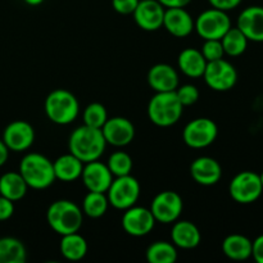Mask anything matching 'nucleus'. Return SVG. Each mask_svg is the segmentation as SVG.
Returning a JSON list of instances; mask_svg holds the SVG:
<instances>
[{"mask_svg":"<svg viewBox=\"0 0 263 263\" xmlns=\"http://www.w3.org/2000/svg\"><path fill=\"white\" fill-rule=\"evenodd\" d=\"M218 135L217 125L213 120L205 117L195 118L185 126L182 139L193 149H203L215 143Z\"/></svg>","mask_w":263,"mask_h":263,"instance_id":"nucleus-9","label":"nucleus"},{"mask_svg":"<svg viewBox=\"0 0 263 263\" xmlns=\"http://www.w3.org/2000/svg\"><path fill=\"white\" fill-rule=\"evenodd\" d=\"M175 92H176L177 99L180 100L182 107H189V105L195 104L198 102V99H199V90L197 89V86H194L192 84L177 86Z\"/></svg>","mask_w":263,"mask_h":263,"instance_id":"nucleus-33","label":"nucleus"},{"mask_svg":"<svg viewBox=\"0 0 263 263\" xmlns=\"http://www.w3.org/2000/svg\"><path fill=\"white\" fill-rule=\"evenodd\" d=\"M82 120H84V125L90 126V127L102 128L105 121L108 120L107 109L100 103H91L85 108Z\"/></svg>","mask_w":263,"mask_h":263,"instance_id":"nucleus-32","label":"nucleus"},{"mask_svg":"<svg viewBox=\"0 0 263 263\" xmlns=\"http://www.w3.org/2000/svg\"><path fill=\"white\" fill-rule=\"evenodd\" d=\"M236 27L246 35L248 41L263 43V7L252 5L239 14Z\"/></svg>","mask_w":263,"mask_h":263,"instance_id":"nucleus-17","label":"nucleus"},{"mask_svg":"<svg viewBox=\"0 0 263 263\" xmlns=\"http://www.w3.org/2000/svg\"><path fill=\"white\" fill-rule=\"evenodd\" d=\"M163 27L175 37H186L194 30V20L185 8H166Z\"/></svg>","mask_w":263,"mask_h":263,"instance_id":"nucleus-19","label":"nucleus"},{"mask_svg":"<svg viewBox=\"0 0 263 263\" xmlns=\"http://www.w3.org/2000/svg\"><path fill=\"white\" fill-rule=\"evenodd\" d=\"M202 54L207 62L218 61L222 59L225 55L223 46L221 40H204V44L202 46Z\"/></svg>","mask_w":263,"mask_h":263,"instance_id":"nucleus-34","label":"nucleus"},{"mask_svg":"<svg viewBox=\"0 0 263 263\" xmlns=\"http://www.w3.org/2000/svg\"><path fill=\"white\" fill-rule=\"evenodd\" d=\"M107 166L115 177L126 176V175H131L133 158L126 152L117 151L110 154L109 158H108Z\"/></svg>","mask_w":263,"mask_h":263,"instance_id":"nucleus-31","label":"nucleus"},{"mask_svg":"<svg viewBox=\"0 0 263 263\" xmlns=\"http://www.w3.org/2000/svg\"><path fill=\"white\" fill-rule=\"evenodd\" d=\"M84 162L80 161L76 156L72 153L63 154L58 157L53 162L54 174L55 179L61 180L63 182H72L76 181L77 179L81 177L82 170H84Z\"/></svg>","mask_w":263,"mask_h":263,"instance_id":"nucleus-23","label":"nucleus"},{"mask_svg":"<svg viewBox=\"0 0 263 263\" xmlns=\"http://www.w3.org/2000/svg\"><path fill=\"white\" fill-rule=\"evenodd\" d=\"M156 218H154L153 213H152L151 208L145 207H138V205H133V207L125 210L122 216V228L128 235L140 236L148 235L152 233V230L156 226Z\"/></svg>","mask_w":263,"mask_h":263,"instance_id":"nucleus-12","label":"nucleus"},{"mask_svg":"<svg viewBox=\"0 0 263 263\" xmlns=\"http://www.w3.org/2000/svg\"><path fill=\"white\" fill-rule=\"evenodd\" d=\"M190 175L197 184L212 186L221 180V164L212 157H199L190 164Z\"/></svg>","mask_w":263,"mask_h":263,"instance_id":"nucleus-18","label":"nucleus"},{"mask_svg":"<svg viewBox=\"0 0 263 263\" xmlns=\"http://www.w3.org/2000/svg\"><path fill=\"white\" fill-rule=\"evenodd\" d=\"M182 208H184L182 198L172 190H166L157 194L151 205V211L157 222L166 223V225L179 220Z\"/></svg>","mask_w":263,"mask_h":263,"instance_id":"nucleus-11","label":"nucleus"},{"mask_svg":"<svg viewBox=\"0 0 263 263\" xmlns=\"http://www.w3.org/2000/svg\"><path fill=\"white\" fill-rule=\"evenodd\" d=\"M46 116L57 125H69L80 113L77 98L66 89H57L49 92L44 104Z\"/></svg>","mask_w":263,"mask_h":263,"instance_id":"nucleus-4","label":"nucleus"},{"mask_svg":"<svg viewBox=\"0 0 263 263\" xmlns=\"http://www.w3.org/2000/svg\"><path fill=\"white\" fill-rule=\"evenodd\" d=\"M43 2L44 0H25L26 4H28V5H39V4H41Z\"/></svg>","mask_w":263,"mask_h":263,"instance_id":"nucleus-41","label":"nucleus"},{"mask_svg":"<svg viewBox=\"0 0 263 263\" xmlns=\"http://www.w3.org/2000/svg\"><path fill=\"white\" fill-rule=\"evenodd\" d=\"M107 146L102 128L82 125L74 128L68 139L69 153L76 156L84 163L97 161L103 156Z\"/></svg>","mask_w":263,"mask_h":263,"instance_id":"nucleus-1","label":"nucleus"},{"mask_svg":"<svg viewBox=\"0 0 263 263\" xmlns=\"http://www.w3.org/2000/svg\"><path fill=\"white\" fill-rule=\"evenodd\" d=\"M35 140V131L28 122L17 120L10 122L3 133V141L12 152H25Z\"/></svg>","mask_w":263,"mask_h":263,"instance_id":"nucleus-13","label":"nucleus"},{"mask_svg":"<svg viewBox=\"0 0 263 263\" xmlns=\"http://www.w3.org/2000/svg\"><path fill=\"white\" fill-rule=\"evenodd\" d=\"M46 221L54 233L61 236L67 235L77 233L81 229L84 213L81 208L71 200H55L46 211Z\"/></svg>","mask_w":263,"mask_h":263,"instance_id":"nucleus-2","label":"nucleus"},{"mask_svg":"<svg viewBox=\"0 0 263 263\" xmlns=\"http://www.w3.org/2000/svg\"><path fill=\"white\" fill-rule=\"evenodd\" d=\"M113 177L115 176L109 171L107 164L99 162V159L85 163L81 174L85 187L89 192L98 193H107L112 184Z\"/></svg>","mask_w":263,"mask_h":263,"instance_id":"nucleus-16","label":"nucleus"},{"mask_svg":"<svg viewBox=\"0 0 263 263\" xmlns=\"http://www.w3.org/2000/svg\"><path fill=\"white\" fill-rule=\"evenodd\" d=\"M108 202L116 210L125 211L136 204L140 197V184L131 175L118 176L113 179L109 189L107 190Z\"/></svg>","mask_w":263,"mask_h":263,"instance_id":"nucleus-7","label":"nucleus"},{"mask_svg":"<svg viewBox=\"0 0 263 263\" xmlns=\"http://www.w3.org/2000/svg\"><path fill=\"white\" fill-rule=\"evenodd\" d=\"M27 251L23 243L12 236L0 238V263H25Z\"/></svg>","mask_w":263,"mask_h":263,"instance_id":"nucleus-27","label":"nucleus"},{"mask_svg":"<svg viewBox=\"0 0 263 263\" xmlns=\"http://www.w3.org/2000/svg\"><path fill=\"white\" fill-rule=\"evenodd\" d=\"M164 8H185L192 0H158Z\"/></svg>","mask_w":263,"mask_h":263,"instance_id":"nucleus-39","label":"nucleus"},{"mask_svg":"<svg viewBox=\"0 0 263 263\" xmlns=\"http://www.w3.org/2000/svg\"><path fill=\"white\" fill-rule=\"evenodd\" d=\"M59 248L62 256L68 261H81L87 253V241L77 231V233L62 235Z\"/></svg>","mask_w":263,"mask_h":263,"instance_id":"nucleus-26","label":"nucleus"},{"mask_svg":"<svg viewBox=\"0 0 263 263\" xmlns=\"http://www.w3.org/2000/svg\"><path fill=\"white\" fill-rule=\"evenodd\" d=\"M205 84L215 91H229L238 82V71L225 59L208 62L203 73Z\"/></svg>","mask_w":263,"mask_h":263,"instance_id":"nucleus-10","label":"nucleus"},{"mask_svg":"<svg viewBox=\"0 0 263 263\" xmlns=\"http://www.w3.org/2000/svg\"><path fill=\"white\" fill-rule=\"evenodd\" d=\"M166 8L158 0H140L133 15L136 25L144 31H157L163 27Z\"/></svg>","mask_w":263,"mask_h":263,"instance_id":"nucleus-14","label":"nucleus"},{"mask_svg":"<svg viewBox=\"0 0 263 263\" xmlns=\"http://www.w3.org/2000/svg\"><path fill=\"white\" fill-rule=\"evenodd\" d=\"M259 179H261V184H262V187H263V172L261 175H259Z\"/></svg>","mask_w":263,"mask_h":263,"instance_id":"nucleus-42","label":"nucleus"},{"mask_svg":"<svg viewBox=\"0 0 263 263\" xmlns=\"http://www.w3.org/2000/svg\"><path fill=\"white\" fill-rule=\"evenodd\" d=\"M109 202L105 193L89 192L82 200V213L90 218H99L105 215Z\"/></svg>","mask_w":263,"mask_h":263,"instance_id":"nucleus-29","label":"nucleus"},{"mask_svg":"<svg viewBox=\"0 0 263 263\" xmlns=\"http://www.w3.org/2000/svg\"><path fill=\"white\" fill-rule=\"evenodd\" d=\"M14 213V202L0 195V221H7Z\"/></svg>","mask_w":263,"mask_h":263,"instance_id":"nucleus-36","label":"nucleus"},{"mask_svg":"<svg viewBox=\"0 0 263 263\" xmlns=\"http://www.w3.org/2000/svg\"><path fill=\"white\" fill-rule=\"evenodd\" d=\"M149 263H175L177 259L176 247L168 241H154L146 249Z\"/></svg>","mask_w":263,"mask_h":263,"instance_id":"nucleus-28","label":"nucleus"},{"mask_svg":"<svg viewBox=\"0 0 263 263\" xmlns=\"http://www.w3.org/2000/svg\"><path fill=\"white\" fill-rule=\"evenodd\" d=\"M102 133L107 144L117 148L128 145L135 138V127L133 122L125 117L108 118L103 125Z\"/></svg>","mask_w":263,"mask_h":263,"instance_id":"nucleus-15","label":"nucleus"},{"mask_svg":"<svg viewBox=\"0 0 263 263\" xmlns=\"http://www.w3.org/2000/svg\"><path fill=\"white\" fill-rule=\"evenodd\" d=\"M184 107L177 99L176 92H156L148 104V117L159 127H170L180 121Z\"/></svg>","mask_w":263,"mask_h":263,"instance_id":"nucleus-5","label":"nucleus"},{"mask_svg":"<svg viewBox=\"0 0 263 263\" xmlns=\"http://www.w3.org/2000/svg\"><path fill=\"white\" fill-rule=\"evenodd\" d=\"M222 252L233 261H246L252 257V240L240 234H231L223 239Z\"/></svg>","mask_w":263,"mask_h":263,"instance_id":"nucleus-24","label":"nucleus"},{"mask_svg":"<svg viewBox=\"0 0 263 263\" xmlns=\"http://www.w3.org/2000/svg\"><path fill=\"white\" fill-rule=\"evenodd\" d=\"M28 186L20 172H5L0 176V195L12 202H18L27 193Z\"/></svg>","mask_w":263,"mask_h":263,"instance_id":"nucleus-25","label":"nucleus"},{"mask_svg":"<svg viewBox=\"0 0 263 263\" xmlns=\"http://www.w3.org/2000/svg\"><path fill=\"white\" fill-rule=\"evenodd\" d=\"M252 257L257 263H263V234L252 241Z\"/></svg>","mask_w":263,"mask_h":263,"instance_id":"nucleus-38","label":"nucleus"},{"mask_svg":"<svg viewBox=\"0 0 263 263\" xmlns=\"http://www.w3.org/2000/svg\"><path fill=\"white\" fill-rule=\"evenodd\" d=\"M20 172L28 187L44 190L55 180L53 162L39 153H28L20 163Z\"/></svg>","mask_w":263,"mask_h":263,"instance_id":"nucleus-3","label":"nucleus"},{"mask_svg":"<svg viewBox=\"0 0 263 263\" xmlns=\"http://www.w3.org/2000/svg\"><path fill=\"white\" fill-rule=\"evenodd\" d=\"M208 2H210L212 8L229 12V10H233L235 8H238L243 0H208Z\"/></svg>","mask_w":263,"mask_h":263,"instance_id":"nucleus-37","label":"nucleus"},{"mask_svg":"<svg viewBox=\"0 0 263 263\" xmlns=\"http://www.w3.org/2000/svg\"><path fill=\"white\" fill-rule=\"evenodd\" d=\"M148 84L156 92L175 91L179 86V74L176 69L166 63H158L148 72Z\"/></svg>","mask_w":263,"mask_h":263,"instance_id":"nucleus-20","label":"nucleus"},{"mask_svg":"<svg viewBox=\"0 0 263 263\" xmlns=\"http://www.w3.org/2000/svg\"><path fill=\"white\" fill-rule=\"evenodd\" d=\"M9 149L5 145V143L3 141V139H0V167L4 166L8 161V157H9Z\"/></svg>","mask_w":263,"mask_h":263,"instance_id":"nucleus-40","label":"nucleus"},{"mask_svg":"<svg viewBox=\"0 0 263 263\" xmlns=\"http://www.w3.org/2000/svg\"><path fill=\"white\" fill-rule=\"evenodd\" d=\"M200 231L190 221H175L171 230L172 244L181 249H194L200 243Z\"/></svg>","mask_w":263,"mask_h":263,"instance_id":"nucleus-21","label":"nucleus"},{"mask_svg":"<svg viewBox=\"0 0 263 263\" xmlns=\"http://www.w3.org/2000/svg\"><path fill=\"white\" fill-rule=\"evenodd\" d=\"M231 28V20L225 10L211 9L200 13L194 21V30L203 40H221Z\"/></svg>","mask_w":263,"mask_h":263,"instance_id":"nucleus-6","label":"nucleus"},{"mask_svg":"<svg viewBox=\"0 0 263 263\" xmlns=\"http://www.w3.org/2000/svg\"><path fill=\"white\" fill-rule=\"evenodd\" d=\"M208 62L203 57L202 51L194 48L184 49L179 54L177 58V66L179 69L187 77L192 79H199L203 77Z\"/></svg>","mask_w":263,"mask_h":263,"instance_id":"nucleus-22","label":"nucleus"},{"mask_svg":"<svg viewBox=\"0 0 263 263\" xmlns=\"http://www.w3.org/2000/svg\"><path fill=\"white\" fill-rule=\"evenodd\" d=\"M221 43H222L225 55L239 57L247 50L248 39L246 37V35L238 27L231 26L230 30L221 39Z\"/></svg>","mask_w":263,"mask_h":263,"instance_id":"nucleus-30","label":"nucleus"},{"mask_svg":"<svg viewBox=\"0 0 263 263\" xmlns=\"http://www.w3.org/2000/svg\"><path fill=\"white\" fill-rule=\"evenodd\" d=\"M230 197L239 204H251L263 193L259 175L253 171H243L235 175L229 185Z\"/></svg>","mask_w":263,"mask_h":263,"instance_id":"nucleus-8","label":"nucleus"},{"mask_svg":"<svg viewBox=\"0 0 263 263\" xmlns=\"http://www.w3.org/2000/svg\"><path fill=\"white\" fill-rule=\"evenodd\" d=\"M140 0H112L113 9L123 15L133 14Z\"/></svg>","mask_w":263,"mask_h":263,"instance_id":"nucleus-35","label":"nucleus"}]
</instances>
